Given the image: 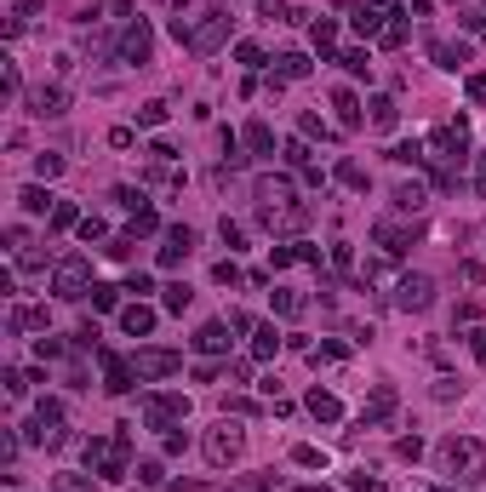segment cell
Masks as SVG:
<instances>
[{
  "instance_id": "obj_39",
  "label": "cell",
  "mask_w": 486,
  "mask_h": 492,
  "mask_svg": "<svg viewBox=\"0 0 486 492\" xmlns=\"http://www.w3.org/2000/svg\"><path fill=\"white\" fill-rule=\"evenodd\" d=\"M35 172H40V178H57V172H63V161H57V155H40V161H35Z\"/></svg>"
},
{
  "instance_id": "obj_7",
  "label": "cell",
  "mask_w": 486,
  "mask_h": 492,
  "mask_svg": "<svg viewBox=\"0 0 486 492\" xmlns=\"http://www.w3.org/2000/svg\"><path fill=\"white\" fill-rule=\"evenodd\" d=\"M86 275H92V269H86V258H63V263H57L52 292H57V298H80V292H86Z\"/></svg>"
},
{
  "instance_id": "obj_19",
  "label": "cell",
  "mask_w": 486,
  "mask_h": 492,
  "mask_svg": "<svg viewBox=\"0 0 486 492\" xmlns=\"http://www.w3.org/2000/svg\"><path fill=\"white\" fill-rule=\"evenodd\" d=\"M35 115H63V86H46V92H35Z\"/></svg>"
},
{
  "instance_id": "obj_1",
  "label": "cell",
  "mask_w": 486,
  "mask_h": 492,
  "mask_svg": "<svg viewBox=\"0 0 486 492\" xmlns=\"http://www.w3.org/2000/svg\"><path fill=\"white\" fill-rule=\"evenodd\" d=\"M435 458H441V469L452 475V481H481V475H486V447L469 441V435H446Z\"/></svg>"
},
{
  "instance_id": "obj_17",
  "label": "cell",
  "mask_w": 486,
  "mask_h": 492,
  "mask_svg": "<svg viewBox=\"0 0 486 492\" xmlns=\"http://www.w3.org/2000/svg\"><path fill=\"white\" fill-rule=\"evenodd\" d=\"M309 40H315V52H320V57H327V52H332V46H337V23H332V18H320V23L309 29Z\"/></svg>"
},
{
  "instance_id": "obj_32",
  "label": "cell",
  "mask_w": 486,
  "mask_h": 492,
  "mask_svg": "<svg viewBox=\"0 0 486 492\" xmlns=\"http://www.w3.org/2000/svg\"><path fill=\"white\" fill-rule=\"evenodd\" d=\"M23 206H29V212H46V206H52V195H46V189H35V183H29V189H23Z\"/></svg>"
},
{
  "instance_id": "obj_41",
  "label": "cell",
  "mask_w": 486,
  "mask_h": 492,
  "mask_svg": "<svg viewBox=\"0 0 486 492\" xmlns=\"http://www.w3.org/2000/svg\"><path fill=\"white\" fill-rule=\"evenodd\" d=\"M80 235H86V241H103V218H80Z\"/></svg>"
},
{
  "instance_id": "obj_4",
  "label": "cell",
  "mask_w": 486,
  "mask_h": 492,
  "mask_svg": "<svg viewBox=\"0 0 486 492\" xmlns=\"http://www.w3.org/2000/svg\"><path fill=\"white\" fill-rule=\"evenodd\" d=\"M149 52H155L149 23H132V29L120 35V46H115V57H120V63H149Z\"/></svg>"
},
{
  "instance_id": "obj_37",
  "label": "cell",
  "mask_w": 486,
  "mask_h": 492,
  "mask_svg": "<svg viewBox=\"0 0 486 492\" xmlns=\"http://www.w3.org/2000/svg\"><path fill=\"white\" fill-rule=\"evenodd\" d=\"M286 161L303 166V161H309V144H303V138H292V144H286Z\"/></svg>"
},
{
  "instance_id": "obj_43",
  "label": "cell",
  "mask_w": 486,
  "mask_h": 492,
  "mask_svg": "<svg viewBox=\"0 0 486 492\" xmlns=\"http://www.w3.org/2000/svg\"><path fill=\"white\" fill-rule=\"evenodd\" d=\"M469 349H475V361H486V332H469Z\"/></svg>"
},
{
  "instance_id": "obj_27",
  "label": "cell",
  "mask_w": 486,
  "mask_h": 492,
  "mask_svg": "<svg viewBox=\"0 0 486 492\" xmlns=\"http://www.w3.org/2000/svg\"><path fill=\"white\" fill-rule=\"evenodd\" d=\"M389 161H400V166H418V161H424V144H395V149H389Z\"/></svg>"
},
{
  "instance_id": "obj_2",
  "label": "cell",
  "mask_w": 486,
  "mask_h": 492,
  "mask_svg": "<svg viewBox=\"0 0 486 492\" xmlns=\"http://www.w3.org/2000/svg\"><path fill=\"white\" fill-rule=\"evenodd\" d=\"M183 361L172 355V349H138L132 355V372H138V384H149V378H172Z\"/></svg>"
},
{
  "instance_id": "obj_30",
  "label": "cell",
  "mask_w": 486,
  "mask_h": 492,
  "mask_svg": "<svg viewBox=\"0 0 486 492\" xmlns=\"http://www.w3.org/2000/svg\"><path fill=\"white\" fill-rule=\"evenodd\" d=\"M120 304V287H92V309H115Z\"/></svg>"
},
{
  "instance_id": "obj_18",
  "label": "cell",
  "mask_w": 486,
  "mask_h": 492,
  "mask_svg": "<svg viewBox=\"0 0 486 492\" xmlns=\"http://www.w3.org/2000/svg\"><path fill=\"white\" fill-rule=\"evenodd\" d=\"M274 349H281V332H274V326H257V338H252V355H257V361H269Z\"/></svg>"
},
{
  "instance_id": "obj_9",
  "label": "cell",
  "mask_w": 486,
  "mask_h": 492,
  "mask_svg": "<svg viewBox=\"0 0 486 492\" xmlns=\"http://www.w3.org/2000/svg\"><path fill=\"white\" fill-rule=\"evenodd\" d=\"M429 298H435V287H429L424 275H407V281L395 287V304H400V309H429Z\"/></svg>"
},
{
  "instance_id": "obj_15",
  "label": "cell",
  "mask_w": 486,
  "mask_h": 492,
  "mask_svg": "<svg viewBox=\"0 0 486 492\" xmlns=\"http://www.w3.org/2000/svg\"><path fill=\"white\" fill-rule=\"evenodd\" d=\"M120 326L132 332V338H143V332L155 326V309H149V304H132V309H120Z\"/></svg>"
},
{
  "instance_id": "obj_20",
  "label": "cell",
  "mask_w": 486,
  "mask_h": 492,
  "mask_svg": "<svg viewBox=\"0 0 486 492\" xmlns=\"http://www.w3.org/2000/svg\"><path fill=\"white\" fill-rule=\"evenodd\" d=\"M395 206H400V212H418V206H424V183H400L395 189Z\"/></svg>"
},
{
  "instance_id": "obj_10",
  "label": "cell",
  "mask_w": 486,
  "mask_h": 492,
  "mask_svg": "<svg viewBox=\"0 0 486 492\" xmlns=\"http://www.w3.org/2000/svg\"><path fill=\"white\" fill-rule=\"evenodd\" d=\"M189 252H194V235H189L183 224H177V229H166V246H160V269H177V263L189 258Z\"/></svg>"
},
{
  "instance_id": "obj_11",
  "label": "cell",
  "mask_w": 486,
  "mask_h": 492,
  "mask_svg": "<svg viewBox=\"0 0 486 492\" xmlns=\"http://www.w3.org/2000/svg\"><path fill=\"white\" fill-rule=\"evenodd\" d=\"M235 452H240V430H229V424H223V430L206 435V458H212V464H229Z\"/></svg>"
},
{
  "instance_id": "obj_42",
  "label": "cell",
  "mask_w": 486,
  "mask_h": 492,
  "mask_svg": "<svg viewBox=\"0 0 486 492\" xmlns=\"http://www.w3.org/2000/svg\"><path fill=\"white\" fill-rule=\"evenodd\" d=\"M212 275H218V281H223V287H235V281H240V269H235V263H229V258H223V263H218V269H212Z\"/></svg>"
},
{
  "instance_id": "obj_29",
  "label": "cell",
  "mask_w": 486,
  "mask_h": 492,
  "mask_svg": "<svg viewBox=\"0 0 486 492\" xmlns=\"http://www.w3.org/2000/svg\"><path fill=\"white\" fill-rule=\"evenodd\" d=\"M155 229H160L155 206H143V212H132V235H155Z\"/></svg>"
},
{
  "instance_id": "obj_12",
  "label": "cell",
  "mask_w": 486,
  "mask_h": 492,
  "mask_svg": "<svg viewBox=\"0 0 486 492\" xmlns=\"http://www.w3.org/2000/svg\"><path fill=\"white\" fill-rule=\"evenodd\" d=\"M103 378H109V384H103L109 395H126V389H132V378H138V372L126 367L120 355H109V349H103Z\"/></svg>"
},
{
  "instance_id": "obj_26",
  "label": "cell",
  "mask_w": 486,
  "mask_h": 492,
  "mask_svg": "<svg viewBox=\"0 0 486 492\" xmlns=\"http://www.w3.org/2000/svg\"><path fill=\"white\" fill-rule=\"evenodd\" d=\"M281 75H286V81H303V75H309V57H303V52H286V57H281Z\"/></svg>"
},
{
  "instance_id": "obj_8",
  "label": "cell",
  "mask_w": 486,
  "mask_h": 492,
  "mask_svg": "<svg viewBox=\"0 0 486 492\" xmlns=\"http://www.w3.org/2000/svg\"><path fill=\"white\" fill-rule=\"evenodd\" d=\"M183 412H189V401H183V395H149V406H143V418H149L155 430H160V424L183 418Z\"/></svg>"
},
{
  "instance_id": "obj_44",
  "label": "cell",
  "mask_w": 486,
  "mask_h": 492,
  "mask_svg": "<svg viewBox=\"0 0 486 492\" xmlns=\"http://www.w3.org/2000/svg\"><path fill=\"white\" fill-rule=\"evenodd\" d=\"M475 189L486 195V155H481V166H475Z\"/></svg>"
},
{
  "instance_id": "obj_24",
  "label": "cell",
  "mask_w": 486,
  "mask_h": 492,
  "mask_svg": "<svg viewBox=\"0 0 486 492\" xmlns=\"http://www.w3.org/2000/svg\"><path fill=\"white\" fill-rule=\"evenodd\" d=\"M309 412H315L320 424H332V418H337V412H344V406H337L332 395H320V389H315V395H309Z\"/></svg>"
},
{
  "instance_id": "obj_38",
  "label": "cell",
  "mask_w": 486,
  "mask_h": 492,
  "mask_svg": "<svg viewBox=\"0 0 486 492\" xmlns=\"http://www.w3.org/2000/svg\"><path fill=\"white\" fill-rule=\"evenodd\" d=\"M292 458H298V464H303V469H320V464H327V458H320L315 447H298V452H292Z\"/></svg>"
},
{
  "instance_id": "obj_40",
  "label": "cell",
  "mask_w": 486,
  "mask_h": 492,
  "mask_svg": "<svg viewBox=\"0 0 486 492\" xmlns=\"http://www.w3.org/2000/svg\"><path fill=\"white\" fill-rule=\"evenodd\" d=\"M35 418H40V424H57V418H63V406H57V401H40V406H35Z\"/></svg>"
},
{
  "instance_id": "obj_5",
  "label": "cell",
  "mask_w": 486,
  "mask_h": 492,
  "mask_svg": "<svg viewBox=\"0 0 486 492\" xmlns=\"http://www.w3.org/2000/svg\"><path fill=\"white\" fill-rule=\"evenodd\" d=\"M257 206H264V218L292 212V183L286 178H257Z\"/></svg>"
},
{
  "instance_id": "obj_35",
  "label": "cell",
  "mask_w": 486,
  "mask_h": 492,
  "mask_svg": "<svg viewBox=\"0 0 486 492\" xmlns=\"http://www.w3.org/2000/svg\"><path fill=\"white\" fill-rule=\"evenodd\" d=\"M69 224H75V206L57 200V206H52V229H69Z\"/></svg>"
},
{
  "instance_id": "obj_23",
  "label": "cell",
  "mask_w": 486,
  "mask_h": 492,
  "mask_svg": "<svg viewBox=\"0 0 486 492\" xmlns=\"http://www.w3.org/2000/svg\"><path fill=\"white\" fill-rule=\"evenodd\" d=\"M246 144H252L257 155H269V149H274V132H269L264 120H252V126H246Z\"/></svg>"
},
{
  "instance_id": "obj_36",
  "label": "cell",
  "mask_w": 486,
  "mask_h": 492,
  "mask_svg": "<svg viewBox=\"0 0 486 492\" xmlns=\"http://www.w3.org/2000/svg\"><path fill=\"white\" fill-rule=\"evenodd\" d=\"M337 178H344L349 189H361V183H366V172H361V166H355V161H344V166H337Z\"/></svg>"
},
{
  "instance_id": "obj_14",
  "label": "cell",
  "mask_w": 486,
  "mask_h": 492,
  "mask_svg": "<svg viewBox=\"0 0 486 492\" xmlns=\"http://www.w3.org/2000/svg\"><path fill=\"white\" fill-rule=\"evenodd\" d=\"M389 412H395V389L378 384V389H372V401L361 406V424H378V418H389Z\"/></svg>"
},
{
  "instance_id": "obj_31",
  "label": "cell",
  "mask_w": 486,
  "mask_h": 492,
  "mask_svg": "<svg viewBox=\"0 0 486 492\" xmlns=\"http://www.w3.org/2000/svg\"><path fill=\"white\" fill-rule=\"evenodd\" d=\"M189 287H183V281H172V287H166V309H189Z\"/></svg>"
},
{
  "instance_id": "obj_3",
  "label": "cell",
  "mask_w": 486,
  "mask_h": 492,
  "mask_svg": "<svg viewBox=\"0 0 486 492\" xmlns=\"http://www.w3.org/2000/svg\"><path fill=\"white\" fill-rule=\"evenodd\" d=\"M429 149H435V161H446V166H463V149H469V138H463V120H458V126H441V132L429 138Z\"/></svg>"
},
{
  "instance_id": "obj_16",
  "label": "cell",
  "mask_w": 486,
  "mask_h": 492,
  "mask_svg": "<svg viewBox=\"0 0 486 492\" xmlns=\"http://www.w3.org/2000/svg\"><path fill=\"white\" fill-rule=\"evenodd\" d=\"M332 109L344 126H361V103H355V92H332Z\"/></svg>"
},
{
  "instance_id": "obj_34",
  "label": "cell",
  "mask_w": 486,
  "mask_h": 492,
  "mask_svg": "<svg viewBox=\"0 0 486 492\" xmlns=\"http://www.w3.org/2000/svg\"><path fill=\"white\" fill-rule=\"evenodd\" d=\"M274 309L281 315H303V298L298 292H274Z\"/></svg>"
},
{
  "instance_id": "obj_22",
  "label": "cell",
  "mask_w": 486,
  "mask_h": 492,
  "mask_svg": "<svg viewBox=\"0 0 486 492\" xmlns=\"http://www.w3.org/2000/svg\"><path fill=\"white\" fill-rule=\"evenodd\" d=\"M372 126H378V132L395 126V98H372Z\"/></svg>"
},
{
  "instance_id": "obj_6",
  "label": "cell",
  "mask_w": 486,
  "mask_h": 492,
  "mask_svg": "<svg viewBox=\"0 0 486 492\" xmlns=\"http://www.w3.org/2000/svg\"><path fill=\"white\" fill-rule=\"evenodd\" d=\"M223 35H229V18H223V12H206V23L189 29V46H194V52H218Z\"/></svg>"
},
{
  "instance_id": "obj_21",
  "label": "cell",
  "mask_w": 486,
  "mask_h": 492,
  "mask_svg": "<svg viewBox=\"0 0 486 492\" xmlns=\"http://www.w3.org/2000/svg\"><path fill=\"white\" fill-rule=\"evenodd\" d=\"M463 57H469V46H452V40H441V46H435V63H441V69H458Z\"/></svg>"
},
{
  "instance_id": "obj_28",
  "label": "cell",
  "mask_w": 486,
  "mask_h": 492,
  "mask_svg": "<svg viewBox=\"0 0 486 492\" xmlns=\"http://www.w3.org/2000/svg\"><path fill=\"white\" fill-rule=\"evenodd\" d=\"M337 63H344V69H349V75H366V69H372V57L361 52V46H349V52H344V57H337Z\"/></svg>"
},
{
  "instance_id": "obj_13",
  "label": "cell",
  "mask_w": 486,
  "mask_h": 492,
  "mask_svg": "<svg viewBox=\"0 0 486 492\" xmlns=\"http://www.w3.org/2000/svg\"><path fill=\"white\" fill-rule=\"evenodd\" d=\"M229 332L235 326H223V321L201 326V332H194V349H201V355H223V349H229Z\"/></svg>"
},
{
  "instance_id": "obj_33",
  "label": "cell",
  "mask_w": 486,
  "mask_h": 492,
  "mask_svg": "<svg viewBox=\"0 0 486 492\" xmlns=\"http://www.w3.org/2000/svg\"><path fill=\"white\" fill-rule=\"evenodd\" d=\"M160 120H166V103H143L138 109V126H160Z\"/></svg>"
},
{
  "instance_id": "obj_25",
  "label": "cell",
  "mask_w": 486,
  "mask_h": 492,
  "mask_svg": "<svg viewBox=\"0 0 486 492\" xmlns=\"http://www.w3.org/2000/svg\"><path fill=\"white\" fill-rule=\"evenodd\" d=\"M355 29H361V35H383V12L361 6V12H355Z\"/></svg>"
}]
</instances>
